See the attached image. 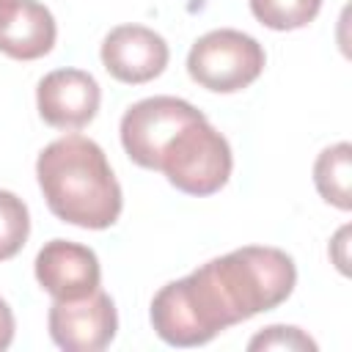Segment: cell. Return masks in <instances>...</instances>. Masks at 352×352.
I'll use <instances>...</instances> for the list:
<instances>
[{
  "mask_svg": "<svg viewBox=\"0 0 352 352\" xmlns=\"http://www.w3.org/2000/svg\"><path fill=\"white\" fill-rule=\"evenodd\" d=\"M99 82L82 69H55L36 85V107L41 121L63 132L88 126L99 113Z\"/></svg>",
  "mask_w": 352,
  "mask_h": 352,
  "instance_id": "ba28073f",
  "label": "cell"
},
{
  "mask_svg": "<svg viewBox=\"0 0 352 352\" xmlns=\"http://www.w3.org/2000/svg\"><path fill=\"white\" fill-rule=\"evenodd\" d=\"M30 236V212L28 204L11 192L0 190V261L14 258Z\"/></svg>",
  "mask_w": 352,
  "mask_h": 352,
  "instance_id": "5bb4252c",
  "label": "cell"
},
{
  "mask_svg": "<svg viewBox=\"0 0 352 352\" xmlns=\"http://www.w3.org/2000/svg\"><path fill=\"white\" fill-rule=\"evenodd\" d=\"M314 184L324 204L341 212L352 209V146L346 140L319 151L314 162Z\"/></svg>",
  "mask_w": 352,
  "mask_h": 352,
  "instance_id": "7c38bea8",
  "label": "cell"
},
{
  "mask_svg": "<svg viewBox=\"0 0 352 352\" xmlns=\"http://www.w3.org/2000/svg\"><path fill=\"white\" fill-rule=\"evenodd\" d=\"M234 157L228 140L204 118L179 129L160 154L157 170L184 195L206 198L231 179Z\"/></svg>",
  "mask_w": 352,
  "mask_h": 352,
  "instance_id": "3957f363",
  "label": "cell"
},
{
  "mask_svg": "<svg viewBox=\"0 0 352 352\" xmlns=\"http://www.w3.org/2000/svg\"><path fill=\"white\" fill-rule=\"evenodd\" d=\"M214 302L209 292L204 289L195 270L179 280L165 283L148 308V319L154 333L168 346H201L209 344L214 336H220L226 322L220 314H214Z\"/></svg>",
  "mask_w": 352,
  "mask_h": 352,
  "instance_id": "5b68a950",
  "label": "cell"
},
{
  "mask_svg": "<svg viewBox=\"0 0 352 352\" xmlns=\"http://www.w3.org/2000/svg\"><path fill=\"white\" fill-rule=\"evenodd\" d=\"M36 179L50 212L63 223L102 231L121 217V184L91 138L63 135L47 143L36 160Z\"/></svg>",
  "mask_w": 352,
  "mask_h": 352,
  "instance_id": "6da1fadb",
  "label": "cell"
},
{
  "mask_svg": "<svg viewBox=\"0 0 352 352\" xmlns=\"http://www.w3.org/2000/svg\"><path fill=\"white\" fill-rule=\"evenodd\" d=\"M204 113L179 96H148L126 107L121 116V146L126 157L148 170H157L160 154L168 140Z\"/></svg>",
  "mask_w": 352,
  "mask_h": 352,
  "instance_id": "8992f818",
  "label": "cell"
},
{
  "mask_svg": "<svg viewBox=\"0 0 352 352\" xmlns=\"http://www.w3.org/2000/svg\"><path fill=\"white\" fill-rule=\"evenodd\" d=\"M248 349H286V352H316V341L294 324H270L248 341Z\"/></svg>",
  "mask_w": 352,
  "mask_h": 352,
  "instance_id": "9a60e30c",
  "label": "cell"
},
{
  "mask_svg": "<svg viewBox=\"0 0 352 352\" xmlns=\"http://www.w3.org/2000/svg\"><path fill=\"white\" fill-rule=\"evenodd\" d=\"M99 58L113 80L143 85L165 72L170 50L168 41L146 25H118L102 38Z\"/></svg>",
  "mask_w": 352,
  "mask_h": 352,
  "instance_id": "9c48e42d",
  "label": "cell"
},
{
  "mask_svg": "<svg viewBox=\"0 0 352 352\" xmlns=\"http://www.w3.org/2000/svg\"><path fill=\"white\" fill-rule=\"evenodd\" d=\"M226 327L286 302L297 286L294 258L270 245H245L195 270Z\"/></svg>",
  "mask_w": 352,
  "mask_h": 352,
  "instance_id": "7a4b0ae2",
  "label": "cell"
},
{
  "mask_svg": "<svg viewBox=\"0 0 352 352\" xmlns=\"http://www.w3.org/2000/svg\"><path fill=\"white\" fill-rule=\"evenodd\" d=\"M11 3H14V0H0V16H3V14H6V8H8V6H11Z\"/></svg>",
  "mask_w": 352,
  "mask_h": 352,
  "instance_id": "e0dca14e",
  "label": "cell"
},
{
  "mask_svg": "<svg viewBox=\"0 0 352 352\" xmlns=\"http://www.w3.org/2000/svg\"><path fill=\"white\" fill-rule=\"evenodd\" d=\"M36 280L52 300H77L99 289L102 267L88 245L50 239L36 253Z\"/></svg>",
  "mask_w": 352,
  "mask_h": 352,
  "instance_id": "30bf717a",
  "label": "cell"
},
{
  "mask_svg": "<svg viewBox=\"0 0 352 352\" xmlns=\"http://www.w3.org/2000/svg\"><path fill=\"white\" fill-rule=\"evenodd\" d=\"M14 330H16L14 311H11V305L0 297V352L11 346V341H14Z\"/></svg>",
  "mask_w": 352,
  "mask_h": 352,
  "instance_id": "2e32d148",
  "label": "cell"
},
{
  "mask_svg": "<svg viewBox=\"0 0 352 352\" xmlns=\"http://www.w3.org/2000/svg\"><path fill=\"white\" fill-rule=\"evenodd\" d=\"M322 0H250L253 16L270 30H300L316 19Z\"/></svg>",
  "mask_w": 352,
  "mask_h": 352,
  "instance_id": "4fadbf2b",
  "label": "cell"
},
{
  "mask_svg": "<svg viewBox=\"0 0 352 352\" xmlns=\"http://www.w3.org/2000/svg\"><path fill=\"white\" fill-rule=\"evenodd\" d=\"M47 327L63 352H102L118 333L116 302L102 289L77 300H52Z\"/></svg>",
  "mask_w": 352,
  "mask_h": 352,
  "instance_id": "52a82bcc",
  "label": "cell"
},
{
  "mask_svg": "<svg viewBox=\"0 0 352 352\" xmlns=\"http://www.w3.org/2000/svg\"><path fill=\"white\" fill-rule=\"evenodd\" d=\"M267 66L264 47L234 28H217L195 38L187 52V74L206 91L236 94L253 85Z\"/></svg>",
  "mask_w": 352,
  "mask_h": 352,
  "instance_id": "277c9868",
  "label": "cell"
},
{
  "mask_svg": "<svg viewBox=\"0 0 352 352\" xmlns=\"http://www.w3.org/2000/svg\"><path fill=\"white\" fill-rule=\"evenodd\" d=\"M58 38L52 11L38 0H14L0 16V52L14 60L44 58Z\"/></svg>",
  "mask_w": 352,
  "mask_h": 352,
  "instance_id": "8fae6325",
  "label": "cell"
}]
</instances>
